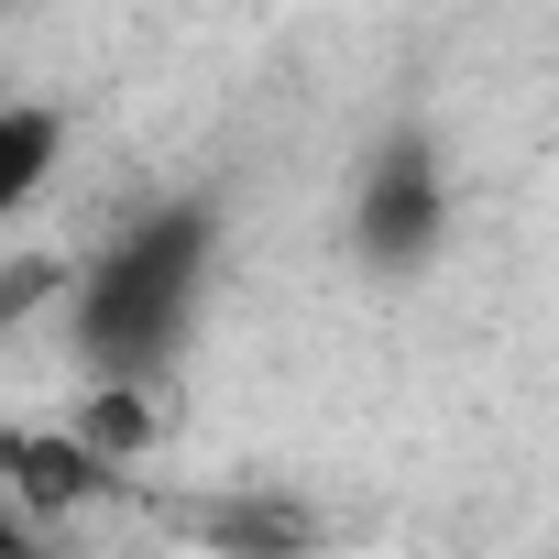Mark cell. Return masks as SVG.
<instances>
[{
    "mask_svg": "<svg viewBox=\"0 0 559 559\" xmlns=\"http://www.w3.org/2000/svg\"><path fill=\"white\" fill-rule=\"evenodd\" d=\"M56 154H67V121H56L45 99H12V110H0V219H23V209L45 198Z\"/></svg>",
    "mask_w": 559,
    "mask_h": 559,
    "instance_id": "obj_6",
    "label": "cell"
},
{
    "mask_svg": "<svg viewBox=\"0 0 559 559\" xmlns=\"http://www.w3.org/2000/svg\"><path fill=\"white\" fill-rule=\"evenodd\" d=\"M209 263H219V198H154L132 209L67 286V330L88 373H143L165 384L198 341L209 308Z\"/></svg>",
    "mask_w": 559,
    "mask_h": 559,
    "instance_id": "obj_1",
    "label": "cell"
},
{
    "mask_svg": "<svg viewBox=\"0 0 559 559\" xmlns=\"http://www.w3.org/2000/svg\"><path fill=\"white\" fill-rule=\"evenodd\" d=\"M78 439L99 450V461H154L165 450V384H143V373H99L88 384V406H78Z\"/></svg>",
    "mask_w": 559,
    "mask_h": 559,
    "instance_id": "obj_4",
    "label": "cell"
},
{
    "mask_svg": "<svg viewBox=\"0 0 559 559\" xmlns=\"http://www.w3.org/2000/svg\"><path fill=\"white\" fill-rule=\"evenodd\" d=\"M78 286V263L67 252H12V263H0V330H23L45 297H67Z\"/></svg>",
    "mask_w": 559,
    "mask_h": 559,
    "instance_id": "obj_7",
    "label": "cell"
},
{
    "mask_svg": "<svg viewBox=\"0 0 559 559\" xmlns=\"http://www.w3.org/2000/svg\"><path fill=\"white\" fill-rule=\"evenodd\" d=\"M121 461H99L78 428H0V493H12L34 526H67L88 493H110Z\"/></svg>",
    "mask_w": 559,
    "mask_h": 559,
    "instance_id": "obj_3",
    "label": "cell"
},
{
    "mask_svg": "<svg viewBox=\"0 0 559 559\" xmlns=\"http://www.w3.org/2000/svg\"><path fill=\"white\" fill-rule=\"evenodd\" d=\"M439 241H450V165L417 121H395L352 176V252L373 274H417Z\"/></svg>",
    "mask_w": 559,
    "mask_h": 559,
    "instance_id": "obj_2",
    "label": "cell"
},
{
    "mask_svg": "<svg viewBox=\"0 0 559 559\" xmlns=\"http://www.w3.org/2000/svg\"><path fill=\"white\" fill-rule=\"evenodd\" d=\"M209 548H241V559H286V548H319V515L308 504H286V493H230V504H209V515H187Z\"/></svg>",
    "mask_w": 559,
    "mask_h": 559,
    "instance_id": "obj_5",
    "label": "cell"
}]
</instances>
